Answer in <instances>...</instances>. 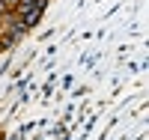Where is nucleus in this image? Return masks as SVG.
<instances>
[{
  "instance_id": "f257e3e1",
  "label": "nucleus",
  "mask_w": 149,
  "mask_h": 140,
  "mask_svg": "<svg viewBox=\"0 0 149 140\" xmlns=\"http://www.w3.org/2000/svg\"><path fill=\"white\" fill-rule=\"evenodd\" d=\"M0 3H3V9H6V12H15V6L21 3V0H0Z\"/></svg>"
},
{
  "instance_id": "f03ea898",
  "label": "nucleus",
  "mask_w": 149,
  "mask_h": 140,
  "mask_svg": "<svg viewBox=\"0 0 149 140\" xmlns=\"http://www.w3.org/2000/svg\"><path fill=\"white\" fill-rule=\"evenodd\" d=\"M86 93H90V86H78V90H74V93H72V98H84Z\"/></svg>"
},
{
  "instance_id": "7ed1b4c3",
  "label": "nucleus",
  "mask_w": 149,
  "mask_h": 140,
  "mask_svg": "<svg viewBox=\"0 0 149 140\" xmlns=\"http://www.w3.org/2000/svg\"><path fill=\"white\" fill-rule=\"evenodd\" d=\"M72 81H74L72 75H66V78H63V90H72Z\"/></svg>"
}]
</instances>
